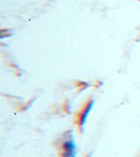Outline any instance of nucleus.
Wrapping results in <instances>:
<instances>
[{
  "instance_id": "nucleus-1",
  "label": "nucleus",
  "mask_w": 140,
  "mask_h": 157,
  "mask_svg": "<svg viewBox=\"0 0 140 157\" xmlns=\"http://www.w3.org/2000/svg\"><path fill=\"white\" fill-rule=\"evenodd\" d=\"M77 155V145L73 138V133L61 145V157H76Z\"/></svg>"
},
{
  "instance_id": "nucleus-2",
  "label": "nucleus",
  "mask_w": 140,
  "mask_h": 157,
  "mask_svg": "<svg viewBox=\"0 0 140 157\" xmlns=\"http://www.w3.org/2000/svg\"><path fill=\"white\" fill-rule=\"evenodd\" d=\"M94 103H95V101L91 100L90 102L84 106V108L82 109V111H81L80 114H79V117H78V126H79V129H80L81 132H83V128H84L86 121H88L92 109L94 107Z\"/></svg>"
}]
</instances>
